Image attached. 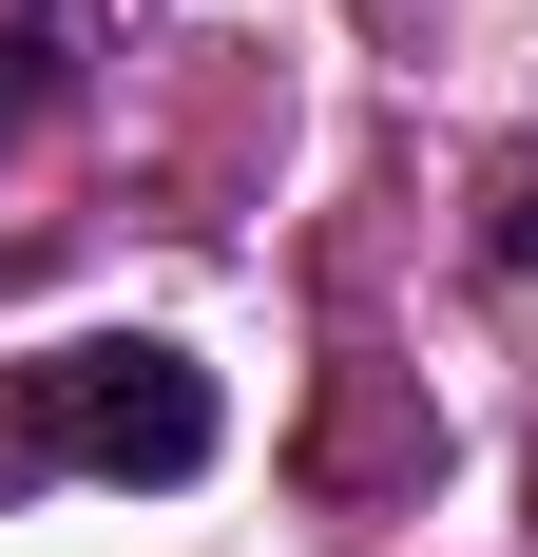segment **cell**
<instances>
[{
	"label": "cell",
	"mask_w": 538,
	"mask_h": 557,
	"mask_svg": "<svg viewBox=\"0 0 538 557\" xmlns=\"http://www.w3.org/2000/svg\"><path fill=\"white\" fill-rule=\"evenodd\" d=\"M212 443H231L212 366L155 327H77L0 385V481H212Z\"/></svg>",
	"instance_id": "6da1fadb"
},
{
	"label": "cell",
	"mask_w": 538,
	"mask_h": 557,
	"mask_svg": "<svg viewBox=\"0 0 538 557\" xmlns=\"http://www.w3.org/2000/svg\"><path fill=\"white\" fill-rule=\"evenodd\" d=\"M20 115H58V20H0V135Z\"/></svg>",
	"instance_id": "7a4b0ae2"
},
{
	"label": "cell",
	"mask_w": 538,
	"mask_h": 557,
	"mask_svg": "<svg viewBox=\"0 0 538 557\" xmlns=\"http://www.w3.org/2000/svg\"><path fill=\"white\" fill-rule=\"evenodd\" d=\"M500 250H519V270H538V173H519V193H500Z\"/></svg>",
	"instance_id": "3957f363"
}]
</instances>
